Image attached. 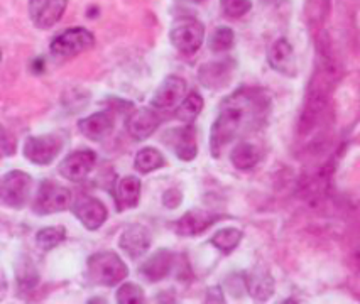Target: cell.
I'll use <instances>...</instances> for the list:
<instances>
[{"mask_svg":"<svg viewBox=\"0 0 360 304\" xmlns=\"http://www.w3.org/2000/svg\"><path fill=\"white\" fill-rule=\"evenodd\" d=\"M271 98L261 88H240L220 103L219 115L210 131V151L219 157L232 140L257 131L266 124Z\"/></svg>","mask_w":360,"mask_h":304,"instance_id":"1","label":"cell"},{"mask_svg":"<svg viewBox=\"0 0 360 304\" xmlns=\"http://www.w3.org/2000/svg\"><path fill=\"white\" fill-rule=\"evenodd\" d=\"M320 66L316 68V72L311 78V83L308 86L307 102H304L303 114H301L300 120V131L303 134H307V132L315 127L318 117L325 110L333 81L337 78V68H335L332 58L325 53L320 54Z\"/></svg>","mask_w":360,"mask_h":304,"instance_id":"2","label":"cell"},{"mask_svg":"<svg viewBox=\"0 0 360 304\" xmlns=\"http://www.w3.org/2000/svg\"><path fill=\"white\" fill-rule=\"evenodd\" d=\"M88 276L95 284L114 287L129 276V269L117 253L98 252L88 259Z\"/></svg>","mask_w":360,"mask_h":304,"instance_id":"3","label":"cell"},{"mask_svg":"<svg viewBox=\"0 0 360 304\" xmlns=\"http://www.w3.org/2000/svg\"><path fill=\"white\" fill-rule=\"evenodd\" d=\"M32 178L24 171H9L2 178L0 185V199L4 206L12 208V210H20L26 206L29 194H31Z\"/></svg>","mask_w":360,"mask_h":304,"instance_id":"4","label":"cell"},{"mask_svg":"<svg viewBox=\"0 0 360 304\" xmlns=\"http://www.w3.org/2000/svg\"><path fill=\"white\" fill-rule=\"evenodd\" d=\"M71 203V193L68 188L58 185L54 181H44L37 190V194L32 203V211L36 215H53L68 210Z\"/></svg>","mask_w":360,"mask_h":304,"instance_id":"5","label":"cell"},{"mask_svg":"<svg viewBox=\"0 0 360 304\" xmlns=\"http://www.w3.org/2000/svg\"><path fill=\"white\" fill-rule=\"evenodd\" d=\"M169 39L179 53L191 56V54H195L202 48L205 39V27L196 19H181L171 29Z\"/></svg>","mask_w":360,"mask_h":304,"instance_id":"6","label":"cell"},{"mask_svg":"<svg viewBox=\"0 0 360 304\" xmlns=\"http://www.w3.org/2000/svg\"><path fill=\"white\" fill-rule=\"evenodd\" d=\"M95 43V36L85 27H71L63 31L53 39L51 53L54 56L60 58H70L77 56V54L86 51Z\"/></svg>","mask_w":360,"mask_h":304,"instance_id":"7","label":"cell"},{"mask_svg":"<svg viewBox=\"0 0 360 304\" xmlns=\"http://www.w3.org/2000/svg\"><path fill=\"white\" fill-rule=\"evenodd\" d=\"M186 81L183 78L176 77V74H169L166 77V80L161 83V86L154 93L153 102H150V107L161 114H171V112H176V108L179 107V103L183 102L186 97Z\"/></svg>","mask_w":360,"mask_h":304,"instance_id":"8","label":"cell"},{"mask_svg":"<svg viewBox=\"0 0 360 304\" xmlns=\"http://www.w3.org/2000/svg\"><path fill=\"white\" fill-rule=\"evenodd\" d=\"M63 149V139L60 136L46 134L29 137L24 144V156L27 161L37 166H48L56 159Z\"/></svg>","mask_w":360,"mask_h":304,"instance_id":"9","label":"cell"},{"mask_svg":"<svg viewBox=\"0 0 360 304\" xmlns=\"http://www.w3.org/2000/svg\"><path fill=\"white\" fill-rule=\"evenodd\" d=\"M68 0H29V18L37 29H51L60 22Z\"/></svg>","mask_w":360,"mask_h":304,"instance_id":"10","label":"cell"},{"mask_svg":"<svg viewBox=\"0 0 360 304\" xmlns=\"http://www.w3.org/2000/svg\"><path fill=\"white\" fill-rule=\"evenodd\" d=\"M165 143L167 147L176 154V157L185 162L193 161L198 154V144H196V132L191 124L185 127L171 128L166 132Z\"/></svg>","mask_w":360,"mask_h":304,"instance_id":"11","label":"cell"},{"mask_svg":"<svg viewBox=\"0 0 360 304\" xmlns=\"http://www.w3.org/2000/svg\"><path fill=\"white\" fill-rule=\"evenodd\" d=\"M71 208H73L75 216L82 222L86 230H98L107 222L108 211L105 205L94 197H86V194L78 197Z\"/></svg>","mask_w":360,"mask_h":304,"instance_id":"12","label":"cell"},{"mask_svg":"<svg viewBox=\"0 0 360 304\" xmlns=\"http://www.w3.org/2000/svg\"><path fill=\"white\" fill-rule=\"evenodd\" d=\"M95 162H97V154L90 149L71 152L60 164V174L71 183H82L95 168Z\"/></svg>","mask_w":360,"mask_h":304,"instance_id":"13","label":"cell"},{"mask_svg":"<svg viewBox=\"0 0 360 304\" xmlns=\"http://www.w3.org/2000/svg\"><path fill=\"white\" fill-rule=\"evenodd\" d=\"M159 122H161V115L154 110L153 107L150 108H139L127 119V127L129 136L132 137L134 140H146L149 139L154 132L158 131Z\"/></svg>","mask_w":360,"mask_h":304,"instance_id":"14","label":"cell"},{"mask_svg":"<svg viewBox=\"0 0 360 304\" xmlns=\"http://www.w3.org/2000/svg\"><path fill=\"white\" fill-rule=\"evenodd\" d=\"M150 242H153V239H150V233L148 228H146L144 225L136 223L129 225V227L125 228L119 239V245L129 257L137 259V257H142L149 251Z\"/></svg>","mask_w":360,"mask_h":304,"instance_id":"15","label":"cell"},{"mask_svg":"<svg viewBox=\"0 0 360 304\" xmlns=\"http://www.w3.org/2000/svg\"><path fill=\"white\" fill-rule=\"evenodd\" d=\"M219 215L207 210H191L176 222L174 230L181 237H195L208 230L213 223L219 222Z\"/></svg>","mask_w":360,"mask_h":304,"instance_id":"16","label":"cell"},{"mask_svg":"<svg viewBox=\"0 0 360 304\" xmlns=\"http://www.w3.org/2000/svg\"><path fill=\"white\" fill-rule=\"evenodd\" d=\"M142 183L136 176H122L117 179L114 186V198L119 211L131 210L139 205Z\"/></svg>","mask_w":360,"mask_h":304,"instance_id":"17","label":"cell"},{"mask_svg":"<svg viewBox=\"0 0 360 304\" xmlns=\"http://www.w3.org/2000/svg\"><path fill=\"white\" fill-rule=\"evenodd\" d=\"M78 128L86 139L98 143V140H103L107 136H110L112 131H114V115L110 112H98V114L79 120Z\"/></svg>","mask_w":360,"mask_h":304,"instance_id":"18","label":"cell"},{"mask_svg":"<svg viewBox=\"0 0 360 304\" xmlns=\"http://www.w3.org/2000/svg\"><path fill=\"white\" fill-rule=\"evenodd\" d=\"M267 61H269L271 68L283 74H290L291 77L296 72L295 51H292L290 41L284 39V37L274 41V44L271 46L269 53H267Z\"/></svg>","mask_w":360,"mask_h":304,"instance_id":"19","label":"cell"},{"mask_svg":"<svg viewBox=\"0 0 360 304\" xmlns=\"http://www.w3.org/2000/svg\"><path fill=\"white\" fill-rule=\"evenodd\" d=\"M173 253L169 251H158L141 265V276L149 282L162 281L173 269Z\"/></svg>","mask_w":360,"mask_h":304,"instance_id":"20","label":"cell"},{"mask_svg":"<svg viewBox=\"0 0 360 304\" xmlns=\"http://www.w3.org/2000/svg\"><path fill=\"white\" fill-rule=\"evenodd\" d=\"M247 289L255 301H267L274 293V281L267 270L255 269L247 277Z\"/></svg>","mask_w":360,"mask_h":304,"instance_id":"21","label":"cell"},{"mask_svg":"<svg viewBox=\"0 0 360 304\" xmlns=\"http://www.w3.org/2000/svg\"><path fill=\"white\" fill-rule=\"evenodd\" d=\"M229 74L230 63H227V61H213V63H207L200 68L198 78L207 88H220L227 83Z\"/></svg>","mask_w":360,"mask_h":304,"instance_id":"22","label":"cell"},{"mask_svg":"<svg viewBox=\"0 0 360 304\" xmlns=\"http://www.w3.org/2000/svg\"><path fill=\"white\" fill-rule=\"evenodd\" d=\"M259 161H261V152L250 143H240L230 152V162L233 164V168L240 171L252 169Z\"/></svg>","mask_w":360,"mask_h":304,"instance_id":"23","label":"cell"},{"mask_svg":"<svg viewBox=\"0 0 360 304\" xmlns=\"http://www.w3.org/2000/svg\"><path fill=\"white\" fill-rule=\"evenodd\" d=\"M203 105H205L203 98L200 97L196 91H191V93L186 95L185 100L179 103V107L176 108V112H174L176 119H178L179 122H183V124L195 122L196 117L202 114Z\"/></svg>","mask_w":360,"mask_h":304,"instance_id":"24","label":"cell"},{"mask_svg":"<svg viewBox=\"0 0 360 304\" xmlns=\"http://www.w3.org/2000/svg\"><path fill=\"white\" fill-rule=\"evenodd\" d=\"M165 162V156H162L156 147H144L137 152L136 162H134V164H136V169L139 171V173L146 174L162 168Z\"/></svg>","mask_w":360,"mask_h":304,"instance_id":"25","label":"cell"},{"mask_svg":"<svg viewBox=\"0 0 360 304\" xmlns=\"http://www.w3.org/2000/svg\"><path fill=\"white\" fill-rule=\"evenodd\" d=\"M242 237H244V233H242V230H238V228H221V230H219L212 237L210 242L213 247L219 249L220 252L230 253L238 247Z\"/></svg>","mask_w":360,"mask_h":304,"instance_id":"26","label":"cell"},{"mask_svg":"<svg viewBox=\"0 0 360 304\" xmlns=\"http://www.w3.org/2000/svg\"><path fill=\"white\" fill-rule=\"evenodd\" d=\"M66 239V230L65 227H46L41 228L39 232L36 233V244L39 245V249L43 251H51V249L58 247L63 240Z\"/></svg>","mask_w":360,"mask_h":304,"instance_id":"27","label":"cell"},{"mask_svg":"<svg viewBox=\"0 0 360 304\" xmlns=\"http://www.w3.org/2000/svg\"><path fill=\"white\" fill-rule=\"evenodd\" d=\"M233 41H236V34H233L232 29L220 26L212 32L210 39H208V48L212 53H225L232 48Z\"/></svg>","mask_w":360,"mask_h":304,"instance_id":"28","label":"cell"},{"mask_svg":"<svg viewBox=\"0 0 360 304\" xmlns=\"http://www.w3.org/2000/svg\"><path fill=\"white\" fill-rule=\"evenodd\" d=\"M18 282L20 289L26 291V293L36 289L37 282H39V274H37V269L36 265L32 264V260L24 259L20 262L18 267Z\"/></svg>","mask_w":360,"mask_h":304,"instance_id":"29","label":"cell"},{"mask_svg":"<svg viewBox=\"0 0 360 304\" xmlns=\"http://www.w3.org/2000/svg\"><path fill=\"white\" fill-rule=\"evenodd\" d=\"M144 291L134 282H125L117 289V303L119 304H141L144 303Z\"/></svg>","mask_w":360,"mask_h":304,"instance_id":"30","label":"cell"},{"mask_svg":"<svg viewBox=\"0 0 360 304\" xmlns=\"http://www.w3.org/2000/svg\"><path fill=\"white\" fill-rule=\"evenodd\" d=\"M221 14L229 19H238L252 9V0H220Z\"/></svg>","mask_w":360,"mask_h":304,"instance_id":"31","label":"cell"},{"mask_svg":"<svg viewBox=\"0 0 360 304\" xmlns=\"http://www.w3.org/2000/svg\"><path fill=\"white\" fill-rule=\"evenodd\" d=\"M181 201H183V193L176 188H169L165 194H162V205L169 208V210L178 208L181 205Z\"/></svg>","mask_w":360,"mask_h":304,"instance_id":"32","label":"cell"},{"mask_svg":"<svg viewBox=\"0 0 360 304\" xmlns=\"http://www.w3.org/2000/svg\"><path fill=\"white\" fill-rule=\"evenodd\" d=\"M207 303H225L224 293H221V287H210L207 291Z\"/></svg>","mask_w":360,"mask_h":304,"instance_id":"33","label":"cell"},{"mask_svg":"<svg viewBox=\"0 0 360 304\" xmlns=\"http://www.w3.org/2000/svg\"><path fill=\"white\" fill-rule=\"evenodd\" d=\"M193 2H205V0H193Z\"/></svg>","mask_w":360,"mask_h":304,"instance_id":"34","label":"cell"}]
</instances>
